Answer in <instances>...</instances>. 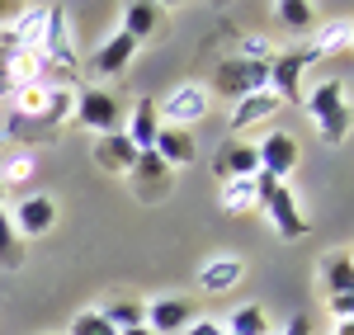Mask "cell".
Wrapping results in <instances>:
<instances>
[{"mask_svg": "<svg viewBox=\"0 0 354 335\" xmlns=\"http://www.w3.org/2000/svg\"><path fill=\"white\" fill-rule=\"evenodd\" d=\"M71 90H48V85H24L15 90V113L5 118V133L19 142H33L43 133H57L66 118H71Z\"/></svg>", "mask_w": 354, "mask_h": 335, "instance_id": "6da1fadb", "label": "cell"}, {"mask_svg": "<svg viewBox=\"0 0 354 335\" xmlns=\"http://www.w3.org/2000/svg\"><path fill=\"white\" fill-rule=\"evenodd\" d=\"M307 113L317 118V133H322V142L326 146H340L345 142V133H350V104H345V85L340 81H326V85H317L307 99Z\"/></svg>", "mask_w": 354, "mask_h": 335, "instance_id": "7a4b0ae2", "label": "cell"}, {"mask_svg": "<svg viewBox=\"0 0 354 335\" xmlns=\"http://www.w3.org/2000/svg\"><path fill=\"white\" fill-rule=\"evenodd\" d=\"M213 85H218L222 99H245V95L270 90V66L265 61H245V57H227L213 71Z\"/></svg>", "mask_w": 354, "mask_h": 335, "instance_id": "3957f363", "label": "cell"}, {"mask_svg": "<svg viewBox=\"0 0 354 335\" xmlns=\"http://www.w3.org/2000/svg\"><path fill=\"white\" fill-rule=\"evenodd\" d=\"M317 57H312V48H288V52H274L270 61V95L279 99V104H302V71L312 66Z\"/></svg>", "mask_w": 354, "mask_h": 335, "instance_id": "277c9868", "label": "cell"}, {"mask_svg": "<svg viewBox=\"0 0 354 335\" xmlns=\"http://www.w3.org/2000/svg\"><path fill=\"white\" fill-rule=\"evenodd\" d=\"M156 113L170 118V128H185L189 133V123H198L208 113V90L203 85H175L161 104H156Z\"/></svg>", "mask_w": 354, "mask_h": 335, "instance_id": "5b68a950", "label": "cell"}, {"mask_svg": "<svg viewBox=\"0 0 354 335\" xmlns=\"http://www.w3.org/2000/svg\"><path fill=\"white\" fill-rule=\"evenodd\" d=\"M255 161H260V170L265 175H274L279 184L298 170V137L293 133H270V137L255 146Z\"/></svg>", "mask_w": 354, "mask_h": 335, "instance_id": "8992f818", "label": "cell"}, {"mask_svg": "<svg viewBox=\"0 0 354 335\" xmlns=\"http://www.w3.org/2000/svg\"><path fill=\"white\" fill-rule=\"evenodd\" d=\"M76 123L90 133H113L118 123V99L109 90H76Z\"/></svg>", "mask_w": 354, "mask_h": 335, "instance_id": "52a82bcc", "label": "cell"}, {"mask_svg": "<svg viewBox=\"0 0 354 335\" xmlns=\"http://www.w3.org/2000/svg\"><path fill=\"white\" fill-rule=\"evenodd\" d=\"M43 61L53 66H76V38H71V24H66V10L62 5H48V38H43Z\"/></svg>", "mask_w": 354, "mask_h": 335, "instance_id": "ba28073f", "label": "cell"}, {"mask_svg": "<svg viewBox=\"0 0 354 335\" xmlns=\"http://www.w3.org/2000/svg\"><path fill=\"white\" fill-rule=\"evenodd\" d=\"M265 213H270L274 231H279L283 241H298V236H307V218H302L298 194H293L288 184H279V189H274V198L265 203Z\"/></svg>", "mask_w": 354, "mask_h": 335, "instance_id": "9c48e42d", "label": "cell"}, {"mask_svg": "<svg viewBox=\"0 0 354 335\" xmlns=\"http://www.w3.org/2000/svg\"><path fill=\"white\" fill-rule=\"evenodd\" d=\"M10 222H15V231H19V241L24 236H48L57 222V203L48 194H28L15 213H10Z\"/></svg>", "mask_w": 354, "mask_h": 335, "instance_id": "30bf717a", "label": "cell"}, {"mask_svg": "<svg viewBox=\"0 0 354 335\" xmlns=\"http://www.w3.org/2000/svg\"><path fill=\"white\" fill-rule=\"evenodd\" d=\"M189 321H194V307L185 298H161V303L147 307V321H142V326L151 335H180Z\"/></svg>", "mask_w": 354, "mask_h": 335, "instance_id": "8fae6325", "label": "cell"}, {"mask_svg": "<svg viewBox=\"0 0 354 335\" xmlns=\"http://www.w3.org/2000/svg\"><path fill=\"white\" fill-rule=\"evenodd\" d=\"M133 57H137V43L118 28V33H109V38L100 43V52H95V71H100V76H123Z\"/></svg>", "mask_w": 354, "mask_h": 335, "instance_id": "7c38bea8", "label": "cell"}, {"mask_svg": "<svg viewBox=\"0 0 354 335\" xmlns=\"http://www.w3.org/2000/svg\"><path fill=\"white\" fill-rule=\"evenodd\" d=\"M95 161L104 170H118V175H133V161H137V146L123 133H104L95 142Z\"/></svg>", "mask_w": 354, "mask_h": 335, "instance_id": "4fadbf2b", "label": "cell"}, {"mask_svg": "<svg viewBox=\"0 0 354 335\" xmlns=\"http://www.w3.org/2000/svg\"><path fill=\"white\" fill-rule=\"evenodd\" d=\"M236 283H241V260H236V255L208 260V265L198 269V288H203V293H232Z\"/></svg>", "mask_w": 354, "mask_h": 335, "instance_id": "5bb4252c", "label": "cell"}, {"mask_svg": "<svg viewBox=\"0 0 354 335\" xmlns=\"http://www.w3.org/2000/svg\"><path fill=\"white\" fill-rule=\"evenodd\" d=\"M156 133H161V113H156V99H142L133 109V123H128V133L123 137L133 142L137 151H151L156 146Z\"/></svg>", "mask_w": 354, "mask_h": 335, "instance_id": "9a60e30c", "label": "cell"}, {"mask_svg": "<svg viewBox=\"0 0 354 335\" xmlns=\"http://www.w3.org/2000/svg\"><path fill=\"white\" fill-rule=\"evenodd\" d=\"M156 156H161L165 166H189L194 156H198V146H194V137L185 133V128H161L156 133V146H151Z\"/></svg>", "mask_w": 354, "mask_h": 335, "instance_id": "2e32d148", "label": "cell"}, {"mask_svg": "<svg viewBox=\"0 0 354 335\" xmlns=\"http://www.w3.org/2000/svg\"><path fill=\"white\" fill-rule=\"evenodd\" d=\"M270 113H279V99H274L270 90H260V95H245V99H236V109H232V128H236V133H245V128L265 123Z\"/></svg>", "mask_w": 354, "mask_h": 335, "instance_id": "e0dca14e", "label": "cell"}, {"mask_svg": "<svg viewBox=\"0 0 354 335\" xmlns=\"http://www.w3.org/2000/svg\"><path fill=\"white\" fill-rule=\"evenodd\" d=\"M161 24V5H151V0H133V5H123V33L142 43V38H151Z\"/></svg>", "mask_w": 354, "mask_h": 335, "instance_id": "ac0fdd59", "label": "cell"}, {"mask_svg": "<svg viewBox=\"0 0 354 335\" xmlns=\"http://www.w3.org/2000/svg\"><path fill=\"white\" fill-rule=\"evenodd\" d=\"M322 279H326V298L350 293V288H354V260H350V251H330L326 260H322Z\"/></svg>", "mask_w": 354, "mask_h": 335, "instance_id": "d6986e66", "label": "cell"}, {"mask_svg": "<svg viewBox=\"0 0 354 335\" xmlns=\"http://www.w3.org/2000/svg\"><path fill=\"white\" fill-rule=\"evenodd\" d=\"M38 175V156L33 151H0V189H10V184H28Z\"/></svg>", "mask_w": 354, "mask_h": 335, "instance_id": "ffe728a7", "label": "cell"}, {"mask_svg": "<svg viewBox=\"0 0 354 335\" xmlns=\"http://www.w3.org/2000/svg\"><path fill=\"white\" fill-rule=\"evenodd\" d=\"M255 170H260V161H255V146H245V142L227 146V156H218V175H227V180H250Z\"/></svg>", "mask_w": 354, "mask_h": 335, "instance_id": "44dd1931", "label": "cell"}, {"mask_svg": "<svg viewBox=\"0 0 354 335\" xmlns=\"http://www.w3.org/2000/svg\"><path fill=\"white\" fill-rule=\"evenodd\" d=\"M350 38H354V28H350V19H340V24H326L307 48H312V57H340L345 48H350Z\"/></svg>", "mask_w": 354, "mask_h": 335, "instance_id": "7402d4cb", "label": "cell"}, {"mask_svg": "<svg viewBox=\"0 0 354 335\" xmlns=\"http://www.w3.org/2000/svg\"><path fill=\"white\" fill-rule=\"evenodd\" d=\"M0 265L5 269H19L24 265V241H19V231L10 222V213L0 208Z\"/></svg>", "mask_w": 354, "mask_h": 335, "instance_id": "603a6c76", "label": "cell"}, {"mask_svg": "<svg viewBox=\"0 0 354 335\" xmlns=\"http://www.w3.org/2000/svg\"><path fill=\"white\" fill-rule=\"evenodd\" d=\"M222 208H227V213L255 208V175H250V180H222Z\"/></svg>", "mask_w": 354, "mask_h": 335, "instance_id": "cb8c5ba5", "label": "cell"}, {"mask_svg": "<svg viewBox=\"0 0 354 335\" xmlns=\"http://www.w3.org/2000/svg\"><path fill=\"white\" fill-rule=\"evenodd\" d=\"M265 326H270V321H265V312H260V307H241V312H232V316L222 321V331H227V335H265Z\"/></svg>", "mask_w": 354, "mask_h": 335, "instance_id": "d4e9b609", "label": "cell"}, {"mask_svg": "<svg viewBox=\"0 0 354 335\" xmlns=\"http://www.w3.org/2000/svg\"><path fill=\"white\" fill-rule=\"evenodd\" d=\"M104 321H109L113 331H133V326L147 321V307L133 303V298H128V303H109V307H104Z\"/></svg>", "mask_w": 354, "mask_h": 335, "instance_id": "484cf974", "label": "cell"}, {"mask_svg": "<svg viewBox=\"0 0 354 335\" xmlns=\"http://www.w3.org/2000/svg\"><path fill=\"white\" fill-rule=\"evenodd\" d=\"M279 19L293 28V33H312V5L307 0H279Z\"/></svg>", "mask_w": 354, "mask_h": 335, "instance_id": "4316f807", "label": "cell"}, {"mask_svg": "<svg viewBox=\"0 0 354 335\" xmlns=\"http://www.w3.org/2000/svg\"><path fill=\"white\" fill-rule=\"evenodd\" d=\"M71 335H118V331L104 321V312H81V316L71 321Z\"/></svg>", "mask_w": 354, "mask_h": 335, "instance_id": "83f0119b", "label": "cell"}, {"mask_svg": "<svg viewBox=\"0 0 354 335\" xmlns=\"http://www.w3.org/2000/svg\"><path fill=\"white\" fill-rule=\"evenodd\" d=\"M165 161L156 156V151H137V161H133V175H142V180H165Z\"/></svg>", "mask_w": 354, "mask_h": 335, "instance_id": "f1b7e54d", "label": "cell"}, {"mask_svg": "<svg viewBox=\"0 0 354 335\" xmlns=\"http://www.w3.org/2000/svg\"><path fill=\"white\" fill-rule=\"evenodd\" d=\"M19 85H15V52H0V99H10Z\"/></svg>", "mask_w": 354, "mask_h": 335, "instance_id": "f546056e", "label": "cell"}, {"mask_svg": "<svg viewBox=\"0 0 354 335\" xmlns=\"http://www.w3.org/2000/svg\"><path fill=\"white\" fill-rule=\"evenodd\" d=\"M326 307L335 321H350L354 316V293H335V298H326Z\"/></svg>", "mask_w": 354, "mask_h": 335, "instance_id": "4dcf8cb0", "label": "cell"}, {"mask_svg": "<svg viewBox=\"0 0 354 335\" xmlns=\"http://www.w3.org/2000/svg\"><path fill=\"white\" fill-rule=\"evenodd\" d=\"M180 335H227V331H222V321H213V316H194Z\"/></svg>", "mask_w": 354, "mask_h": 335, "instance_id": "1f68e13d", "label": "cell"}, {"mask_svg": "<svg viewBox=\"0 0 354 335\" xmlns=\"http://www.w3.org/2000/svg\"><path fill=\"white\" fill-rule=\"evenodd\" d=\"M283 335H312V321H307V316H293V321L283 326Z\"/></svg>", "mask_w": 354, "mask_h": 335, "instance_id": "d6a6232c", "label": "cell"}, {"mask_svg": "<svg viewBox=\"0 0 354 335\" xmlns=\"http://www.w3.org/2000/svg\"><path fill=\"white\" fill-rule=\"evenodd\" d=\"M335 335H354V321H335Z\"/></svg>", "mask_w": 354, "mask_h": 335, "instance_id": "836d02e7", "label": "cell"}, {"mask_svg": "<svg viewBox=\"0 0 354 335\" xmlns=\"http://www.w3.org/2000/svg\"><path fill=\"white\" fill-rule=\"evenodd\" d=\"M118 335H151L147 326H133V331H118Z\"/></svg>", "mask_w": 354, "mask_h": 335, "instance_id": "e575fe53", "label": "cell"}, {"mask_svg": "<svg viewBox=\"0 0 354 335\" xmlns=\"http://www.w3.org/2000/svg\"><path fill=\"white\" fill-rule=\"evenodd\" d=\"M0 151H5V142H0ZM0 208H5V189H0Z\"/></svg>", "mask_w": 354, "mask_h": 335, "instance_id": "d590c367", "label": "cell"}]
</instances>
